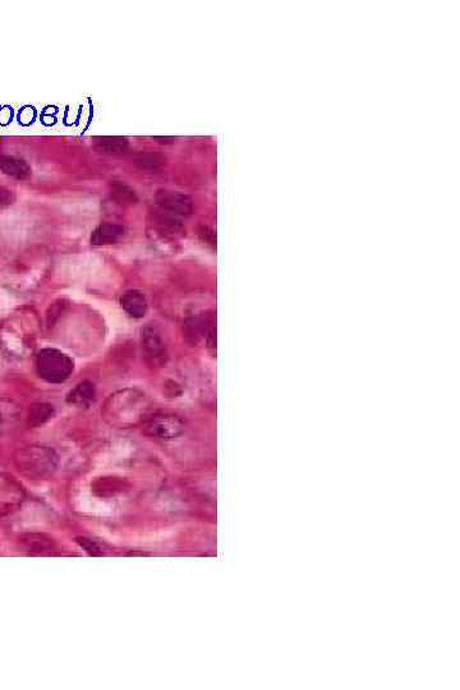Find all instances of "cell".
<instances>
[{
  "instance_id": "1",
  "label": "cell",
  "mask_w": 460,
  "mask_h": 690,
  "mask_svg": "<svg viewBox=\"0 0 460 690\" xmlns=\"http://www.w3.org/2000/svg\"><path fill=\"white\" fill-rule=\"evenodd\" d=\"M147 410L148 407L144 394L136 390H124L108 399L103 414L109 425L128 428L146 422Z\"/></svg>"
},
{
  "instance_id": "2",
  "label": "cell",
  "mask_w": 460,
  "mask_h": 690,
  "mask_svg": "<svg viewBox=\"0 0 460 690\" xmlns=\"http://www.w3.org/2000/svg\"><path fill=\"white\" fill-rule=\"evenodd\" d=\"M17 471L28 480H49L57 471L59 457L49 446L28 445L17 450L13 457Z\"/></svg>"
},
{
  "instance_id": "3",
  "label": "cell",
  "mask_w": 460,
  "mask_h": 690,
  "mask_svg": "<svg viewBox=\"0 0 460 690\" xmlns=\"http://www.w3.org/2000/svg\"><path fill=\"white\" fill-rule=\"evenodd\" d=\"M41 378L49 382H62L72 372L73 362L56 349H45L37 360Z\"/></svg>"
},
{
  "instance_id": "4",
  "label": "cell",
  "mask_w": 460,
  "mask_h": 690,
  "mask_svg": "<svg viewBox=\"0 0 460 690\" xmlns=\"http://www.w3.org/2000/svg\"><path fill=\"white\" fill-rule=\"evenodd\" d=\"M183 431L185 422L173 413H157L146 419V432L155 439H176Z\"/></svg>"
},
{
  "instance_id": "5",
  "label": "cell",
  "mask_w": 460,
  "mask_h": 690,
  "mask_svg": "<svg viewBox=\"0 0 460 690\" xmlns=\"http://www.w3.org/2000/svg\"><path fill=\"white\" fill-rule=\"evenodd\" d=\"M24 487L9 474L0 473V518L15 513L24 504Z\"/></svg>"
},
{
  "instance_id": "6",
  "label": "cell",
  "mask_w": 460,
  "mask_h": 690,
  "mask_svg": "<svg viewBox=\"0 0 460 690\" xmlns=\"http://www.w3.org/2000/svg\"><path fill=\"white\" fill-rule=\"evenodd\" d=\"M142 346L145 352L146 360L153 366H162L167 360V349L160 334L153 329L146 328L142 333Z\"/></svg>"
},
{
  "instance_id": "7",
  "label": "cell",
  "mask_w": 460,
  "mask_h": 690,
  "mask_svg": "<svg viewBox=\"0 0 460 690\" xmlns=\"http://www.w3.org/2000/svg\"><path fill=\"white\" fill-rule=\"evenodd\" d=\"M157 203L162 210L179 217H188L194 210V203L188 196L173 191H160L157 193Z\"/></svg>"
},
{
  "instance_id": "8",
  "label": "cell",
  "mask_w": 460,
  "mask_h": 690,
  "mask_svg": "<svg viewBox=\"0 0 460 690\" xmlns=\"http://www.w3.org/2000/svg\"><path fill=\"white\" fill-rule=\"evenodd\" d=\"M24 550L31 555L51 554L56 550V544L53 538L48 537L40 533H28L24 537L19 538Z\"/></svg>"
},
{
  "instance_id": "9",
  "label": "cell",
  "mask_w": 460,
  "mask_h": 690,
  "mask_svg": "<svg viewBox=\"0 0 460 690\" xmlns=\"http://www.w3.org/2000/svg\"><path fill=\"white\" fill-rule=\"evenodd\" d=\"M126 229L121 225L104 224L100 225L91 237V242L96 246L101 244H113L119 241L124 235Z\"/></svg>"
},
{
  "instance_id": "10",
  "label": "cell",
  "mask_w": 460,
  "mask_h": 690,
  "mask_svg": "<svg viewBox=\"0 0 460 690\" xmlns=\"http://www.w3.org/2000/svg\"><path fill=\"white\" fill-rule=\"evenodd\" d=\"M121 307L127 311V313H130V316L132 317L139 319V317L145 316L146 311H147V302H146L145 297L139 292L130 290V292H127L121 298Z\"/></svg>"
},
{
  "instance_id": "11",
  "label": "cell",
  "mask_w": 460,
  "mask_h": 690,
  "mask_svg": "<svg viewBox=\"0 0 460 690\" xmlns=\"http://www.w3.org/2000/svg\"><path fill=\"white\" fill-rule=\"evenodd\" d=\"M0 169L3 170V173L8 174L10 177L19 178V179L28 177L31 173V169L24 160L9 156L3 158L0 160Z\"/></svg>"
},
{
  "instance_id": "12",
  "label": "cell",
  "mask_w": 460,
  "mask_h": 690,
  "mask_svg": "<svg viewBox=\"0 0 460 690\" xmlns=\"http://www.w3.org/2000/svg\"><path fill=\"white\" fill-rule=\"evenodd\" d=\"M95 401V389L91 384H80L68 395V401L77 407H87Z\"/></svg>"
},
{
  "instance_id": "13",
  "label": "cell",
  "mask_w": 460,
  "mask_h": 690,
  "mask_svg": "<svg viewBox=\"0 0 460 690\" xmlns=\"http://www.w3.org/2000/svg\"><path fill=\"white\" fill-rule=\"evenodd\" d=\"M53 414H54V410L51 405L42 404V403L33 404L28 410V425L33 426V427L44 425L46 421L53 417Z\"/></svg>"
},
{
  "instance_id": "14",
  "label": "cell",
  "mask_w": 460,
  "mask_h": 690,
  "mask_svg": "<svg viewBox=\"0 0 460 690\" xmlns=\"http://www.w3.org/2000/svg\"><path fill=\"white\" fill-rule=\"evenodd\" d=\"M97 149L105 153H126V150L128 149V142L121 137H105L97 142Z\"/></svg>"
},
{
  "instance_id": "15",
  "label": "cell",
  "mask_w": 460,
  "mask_h": 690,
  "mask_svg": "<svg viewBox=\"0 0 460 690\" xmlns=\"http://www.w3.org/2000/svg\"><path fill=\"white\" fill-rule=\"evenodd\" d=\"M136 162L142 169H150L156 170L165 164V158L157 153H139L136 159Z\"/></svg>"
},
{
  "instance_id": "16",
  "label": "cell",
  "mask_w": 460,
  "mask_h": 690,
  "mask_svg": "<svg viewBox=\"0 0 460 690\" xmlns=\"http://www.w3.org/2000/svg\"><path fill=\"white\" fill-rule=\"evenodd\" d=\"M113 194L121 203H135L137 201L135 191L124 183H114Z\"/></svg>"
},
{
  "instance_id": "17",
  "label": "cell",
  "mask_w": 460,
  "mask_h": 690,
  "mask_svg": "<svg viewBox=\"0 0 460 690\" xmlns=\"http://www.w3.org/2000/svg\"><path fill=\"white\" fill-rule=\"evenodd\" d=\"M77 544L81 546L82 548H85V551H87L90 555H101L103 554V550L95 544L94 541H91L89 538L86 537H78L77 538Z\"/></svg>"
},
{
  "instance_id": "18",
  "label": "cell",
  "mask_w": 460,
  "mask_h": 690,
  "mask_svg": "<svg viewBox=\"0 0 460 690\" xmlns=\"http://www.w3.org/2000/svg\"><path fill=\"white\" fill-rule=\"evenodd\" d=\"M12 200H13L12 193L0 190V206H7L9 203H12Z\"/></svg>"
}]
</instances>
